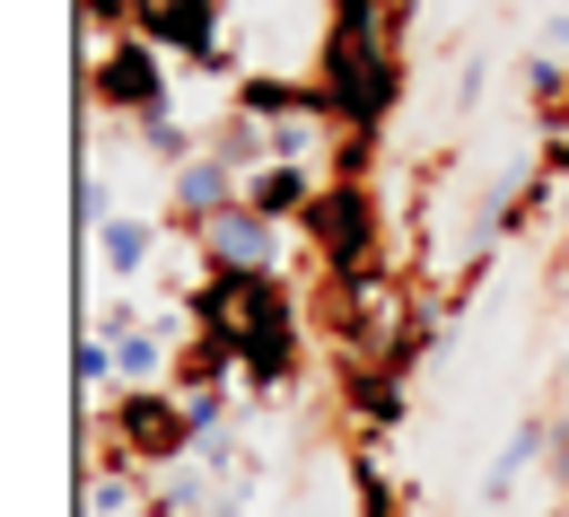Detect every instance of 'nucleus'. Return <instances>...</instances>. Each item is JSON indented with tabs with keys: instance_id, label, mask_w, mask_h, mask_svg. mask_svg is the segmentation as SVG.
<instances>
[{
	"instance_id": "39448f33",
	"label": "nucleus",
	"mask_w": 569,
	"mask_h": 517,
	"mask_svg": "<svg viewBox=\"0 0 569 517\" xmlns=\"http://www.w3.org/2000/svg\"><path fill=\"white\" fill-rule=\"evenodd\" d=\"M88 115H123L132 132L167 123V53L141 36H114L88 53Z\"/></svg>"
},
{
	"instance_id": "f03ea898",
	"label": "nucleus",
	"mask_w": 569,
	"mask_h": 517,
	"mask_svg": "<svg viewBox=\"0 0 569 517\" xmlns=\"http://www.w3.org/2000/svg\"><path fill=\"white\" fill-rule=\"evenodd\" d=\"M184 316L211 325V334H228L237 377H246L254 395H281L289 377L307 369V325H298L307 307H298V290H289L281 272H246V281L202 272V281L184 290Z\"/></svg>"
},
{
	"instance_id": "a211bd4d",
	"label": "nucleus",
	"mask_w": 569,
	"mask_h": 517,
	"mask_svg": "<svg viewBox=\"0 0 569 517\" xmlns=\"http://www.w3.org/2000/svg\"><path fill=\"white\" fill-rule=\"evenodd\" d=\"M395 9H412V0H395Z\"/></svg>"
},
{
	"instance_id": "7ed1b4c3",
	"label": "nucleus",
	"mask_w": 569,
	"mask_h": 517,
	"mask_svg": "<svg viewBox=\"0 0 569 517\" xmlns=\"http://www.w3.org/2000/svg\"><path fill=\"white\" fill-rule=\"evenodd\" d=\"M298 237L316 255V281H368V272H386V193L325 176V193L298 220Z\"/></svg>"
},
{
	"instance_id": "f3484780",
	"label": "nucleus",
	"mask_w": 569,
	"mask_h": 517,
	"mask_svg": "<svg viewBox=\"0 0 569 517\" xmlns=\"http://www.w3.org/2000/svg\"><path fill=\"white\" fill-rule=\"evenodd\" d=\"M569 132V88H561V115H552V123H543V141H561Z\"/></svg>"
},
{
	"instance_id": "423d86ee",
	"label": "nucleus",
	"mask_w": 569,
	"mask_h": 517,
	"mask_svg": "<svg viewBox=\"0 0 569 517\" xmlns=\"http://www.w3.org/2000/svg\"><path fill=\"white\" fill-rule=\"evenodd\" d=\"M132 36L237 88V53H228V0H132Z\"/></svg>"
},
{
	"instance_id": "0eeeda50",
	"label": "nucleus",
	"mask_w": 569,
	"mask_h": 517,
	"mask_svg": "<svg viewBox=\"0 0 569 517\" xmlns=\"http://www.w3.org/2000/svg\"><path fill=\"white\" fill-rule=\"evenodd\" d=\"M333 386H342L351 456H377V439H395V430H403V412H412V377L386 369V360H333Z\"/></svg>"
},
{
	"instance_id": "2eb2a0df",
	"label": "nucleus",
	"mask_w": 569,
	"mask_h": 517,
	"mask_svg": "<svg viewBox=\"0 0 569 517\" xmlns=\"http://www.w3.org/2000/svg\"><path fill=\"white\" fill-rule=\"evenodd\" d=\"M351 500H359V517H403V491L386 483L377 456H351Z\"/></svg>"
},
{
	"instance_id": "dca6fc26",
	"label": "nucleus",
	"mask_w": 569,
	"mask_h": 517,
	"mask_svg": "<svg viewBox=\"0 0 569 517\" xmlns=\"http://www.w3.org/2000/svg\"><path fill=\"white\" fill-rule=\"evenodd\" d=\"M79 36H132V0H79Z\"/></svg>"
},
{
	"instance_id": "20e7f679",
	"label": "nucleus",
	"mask_w": 569,
	"mask_h": 517,
	"mask_svg": "<svg viewBox=\"0 0 569 517\" xmlns=\"http://www.w3.org/2000/svg\"><path fill=\"white\" fill-rule=\"evenodd\" d=\"M88 421L106 439V465H141V474L193 465V447H202V430H193V412H184L176 386H114L106 412H88Z\"/></svg>"
},
{
	"instance_id": "f8f14e48",
	"label": "nucleus",
	"mask_w": 569,
	"mask_h": 517,
	"mask_svg": "<svg viewBox=\"0 0 569 517\" xmlns=\"http://www.w3.org/2000/svg\"><path fill=\"white\" fill-rule=\"evenodd\" d=\"M202 149H211V158L228 167V176H254V167H272V132H263L254 115H237V106L219 115L211 132H202Z\"/></svg>"
},
{
	"instance_id": "9d476101",
	"label": "nucleus",
	"mask_w": 569,
	"mask_h": 517,
	"mask_svg": "<svg viewBox=\"0 0 569 517\" xmlns=\"http://www.w3.org/2000/svg\"><path fill=\"white\" fill-rule=\"evenodd\" d=\"M543 456H552V395H543V404H535V412H526V421L508 430V447H499V465L482 474V491H491V500H508V491H517V483H526V474H535Z\"/></svg>"
},
{
	"instance_id": "9b49d317",
	"label": "nucleus",
	"mask_w": 569,
	"mask_h": 517,
	"mask_svg": "<svg viewBox=\"0 0 569 517\" xmlns=\"http://www.w3.org/2000/svg\"><path fill=\"white\" fill-rule=\"evenodd\" d=\"M88 246L106 255V272H123V281H132V272H149V264H158V246H167V220H141V211H114V220H106L97 237H88Z\"/></svg>"
},
{
	"instance_id": "f257e3e1",
	"label": "nucleus",
	"mask_w": 569,
	"mask_h": 517,
	"mask_svg": "<svg viewBox=\"0 0 569 517\" xmlns=\"http://www.w3.org/2000/svg\"><path fill=\"white\" fill-rule=\"evenodd\" d=\"M403 27H412V9H395V0H325L316 88H325L333 132L386 141V123L403 106Z\"/></svg>"
},
{
	"instance_id": "ddd939ff",
	"label": "nucleus",
	"mask_w": 569,
	"mask_h": 517,
	"mask_svg": "<svg viewBox=\"0 0 569 517\" xmlns=\"http://www.w3.org/2000/svg\"><path fill=\"white\" fill-rule=\"evenodd\" d=\"M71 377H79V395H88V404H97V395H114V386H123V360H114V342H106V334H88V325H79V351H71Z\"/></svg>"
},
{
	"instance_id": "6e6552de",
	"label": "nucleus",
	"mask_w": 569,
	"mask_h": 517,
	"mask_svg": "<svg viewBox=\"0 0 569 517\" xmlns=\"http://www.w3.org/2000/svg\"><path fill=\"white\" fill-rule=\"evenodd\" d=\"M184 246L202 255V272H219V281H246V272H281L289 228H272L263 211H246V202H228V211H219V220H202Z\"/></svg>"
},
{
	"instance_id": "4468645a",
	"label": "nucleus",
	"mask_w": 569,
	"mask_h": 517,
	"mask_svg": "<svg viewBox=\"0 0 569 517\" xmlns=\"http://www.w3.org/2000/svg\"><path fill=\"white\" fill-rule=\"evenodd\" d=\"M561 88H569V62H552V53H526V106H535V132L561 115Z\"/></svg>"
},
{
	"instance_id": "1a4fd4ad",
	"label": "nucleus",
	"mask_w": 569,
	"mask_h": 517,
	"mask_svg": "<svg viewBox=\"0 0 569 517\" xmlns=\"http://www.w3.org/2000/svg\"><path fill=\"white\" fill-rule=\"evenodd\" d=\"M316 193H325V176H316V167H281V158L246 176V211H263L272 228H298L316 211Z\"/></svg>"
}]
</instances>
